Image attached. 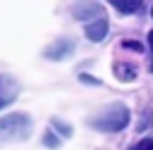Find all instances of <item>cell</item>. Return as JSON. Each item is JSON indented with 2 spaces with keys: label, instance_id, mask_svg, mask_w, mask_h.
<instances>
[{
  "label": "cell",
  "instance_id": "6da1fadb",
  "mask_svg": "<svg viewBox=\"0 0 153 150\" xmlns=\"http://www.w3.org/2000/svg\"><path fill=\"white\" fill-rule=\"evenodd\" d=\"M31 117L24 112H12L0 117V145L14 143V140H26L31 133Z\"/></svg>",
  "mask_w": 153,
  "mask_h": 150
},
{
  "label": "cell",
  "instance_id": "7a4b0ae2",
  "mask_svg": "<svg viewBox=\"0 0 153 150\" xmlns=\"http://www.w3.org/2000/svg\"><path fill=\"white\" fill-rule=\"evenodd\" d=\"M88 124L96 129V131H105V133H115V131H122L127 124H129V110L120 102L105 107L103 112H98L96 117L88 119Z\"/></svg>",
  "mask_w": 153,
  "mask_h": 150
},
{
  "label": "cell",
  "instance_id": "3957f363",
  "mask_svg": "<svg viewBox=\"0 0 153 150\" xmlns=\"http://www.w3.org/2000/svg\"><path fill=\"white\" fill-rule=\"evenodd\" d=\"M17 95H19V83L10 74H0V110L14 102Z\"/></svg>",
  "mask_w": 153,
  "mask_h": 150
},
{
  "label": "cell",
  "instance_id": "277c9868",
  "mask_svg": "<svg viewBox=\"0 0 153 150\" xmlns=\"http://www.w3.org/2000/svg\"><path fill=\"white\" fill-rule=\"evenodd\" d=\"M105 36H108V19H105V17H98L96 21H88V24H86V38H88V40L98 43V40H103Z\"/></svg>",
  "mask_w": 153,
  "mask_h": 150
},
{
  "label": "cell",
  "instance_id": "5b68a950",
  "mask_svg": "<svg viewBox=\"0 0 153 150\" xmlns=\"http://www.w3.org/2000/svg\"><path fill=\"white\" fill-rule=\"evenodd\" d=\"M74 17L76 19H88V17H100V5L93 0H79L74 5Z\"/></svg>",
  "mask_w": 153,
  "mask_h": 150
},
{
  "label": "cell",
  "instance_id": "8992f818",
  "mask_svg": "<svg viewBox=\"0 0 153 150\" xmlns=\"http://www.w3.org/2000/svg\"><path fill=\"white\" fill-rule=\"evenodd\" d=\"M72 50H74V43L67 40V38H62V40H57L55 45H50V48L45 50V57H50V60H62V57H67Z\"/></svg>",
  "mask_w": 153,
  "mask_h": 150
},
{
  "label": "cell",
  "instance_id": "52a82bcc",
  "mask_svg": "<svg viewBox=\"0 0 153 150\" xmlns=\"http://www.w3.org/2000/svg\"><path fill=\"white\" fill-rule=\"evenodd\" d=\"M110 2H112L122 14H134V12L141 7V2H143V0H110Z\"/></svg>",
  "mask_w": 153,
  "mask_h": 150
},
{
  "label": "cell",
  "instance_id": "ba28073f",
  "mask_svg": "<svg viewBox=\"0 0 153 150\" xmlns=\"http://www.w3.org/2000/svg\"><path fill=\"white\" fill-rule=\"evenodd\" d=\"M129 150H153V138H143V140L134 143Z\"/></svg>",
  "mask_w": 153,
  "mask_h": 150
},
{
  "label": "cell",
  "instance_id": "9c48e42d",
  "mask_svg": "<svg viewBox=\"0 0 153 150\" xmlns=\"http://www.w3.org/2000/svg\"><path fill=\"white\" fill-rule=\"evenodd\" d=\"M122 45H124V48H129V50H141V45H139V43H134V40H124Z\"/></svg>",
  "mask_w": 153,
  "mask_h": 150
},
{
  "label": "cell",
  "instance_id": "30bf717a",
  "mask_svg": "<svg viewBox=\"0 0 153 150\" xmlns=\"http://www.w3.org/2000/svg\"><path fill=\"white\" fill-rule=\"evenodd\" d=\"M45 145H50V148H55V145H57V140H55V138H53V136L48 133V136H45Z\"/></svg>",
  "mask_w": 153,
  "mask_h": 150
},
{
  "label": "cell",
  "instance_id": "8fae6325",
  "mask_svg": "<svg viewBox=\"0 0 153 150\" xmlns=\"http://www.w3.org/2000/svg\"><path fill=\"white\" fill-rule=\"evenodd\" d=\"M148 45H151V55H153V31L148 33ZM151 69H153V62H151Z\"/></svg>",
  "mask_w": 153,
  "mask_h": 150
},
{
  "label": "cell",
  "instance_id": "7c38bea8",
  "mask_svg": "<svg viewBox=\"0 0 153 150\" xmlns=\"http://www.w3.org/2000/svg\"><path fill=\"white\" fill-rule=\"evenodd\" d=\"M151 14H153V12H151Z\"/></svg>",
  "mask_w": 153,
  "mask_h": 150
}]
</instances>
